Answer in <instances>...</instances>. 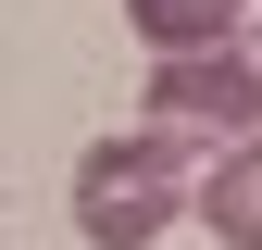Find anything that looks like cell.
<instances>
[{"mask_svg": "<svg viewBox=\"0 0 262 250\" xmlns=\"http://www.w3.org/2000/svg\"><path fill=\"white\" fill-rule=\"evenodd\" d=\"M150 113L175 138H262V25H225L212 50H162Z\"/></svg>", "mask_w": 262, "mask_h": 250, "instance_id": "obj_2", "label": "cell"}, {"mask_svg": "<svg viewBox=\"0 0 262 250\" xmlns=\"http://www.w3.org/2000/svg\"><path fill=\"white\" fill-rule=\"evenodd\" d=\"M187 187H200V175H187V138H175V125L100 138V150L75 163V238H88V250H150V238L187 213Z\"/></svg>", "mask_w": 262, "mask_h": 250, "instance_id": "obj_1", "label": "cell"}, {"mask_svg": "<svg viewBox=\"0 0 262 250\" xmlns=\"http://www.w3.org/2000/svg\"><path fill=\"white\" fill-rule=\"evenodd\" d=\"M187 200H200V225H212L225 250H262V138H237L200 187H187Z\"/></svg>", "mask_w": 262, "mask_h": 250, "instance_id": "obj_3", "label": "cell"}, {"mask_svg": "<svg viewBox=\"0 0 262 250\" xmlns=\"http://www.w3.org/2000/svg\"><path fill=\"white\" fill-rule=\"evenodd\" d=\"M125 25H138L150 62H162V50H212L225 25H250V13H237V0H125Z\"/></svg>", "mask_w": 262, "mask_h": 250, "instance_id": "obj_4", "label": "cell"}]
</instances>
